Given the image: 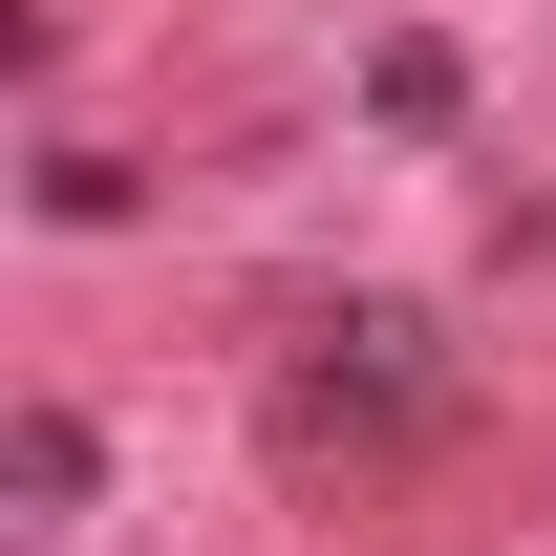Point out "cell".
<instances>
[{
  "instance_id": "7a4b0ae2",
  "label": "cell",
  "mask_w": 556,
  "mask_h": 556,
  "mask_svg": "<svg viewBox=\"0 0 556 556\" xmlns=\"http://www.w3.org/2000/svg\"><path fill=\"white\" fill-rule=\"evenodd\" d=\"M0 471H22V514L65 535V514H86V428H65V407H22V450H0Z\"/></svg>"
},
{
  "instance_id": "6da1fadb",
  "label": "cell",
  "mask_w": 556,
  "mask_h": 556,
  "mask_svg": "<svg viewBox=\"0 0 556 556\" xmlns=\"http://www.w3.org/2000/svg\"><path fill=\"white\" fill-rule=\"evenodd\" d=\"M428 386H450V364H428V321H407V300H343L278 428H300V450H321V428H428Z\"/></svg>"
}]
</instances>
